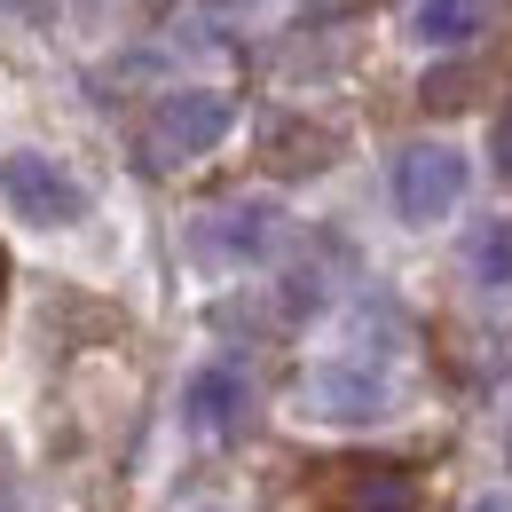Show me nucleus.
I'll return each instance as SVG.
<instances>
[{
    "mask_svg": "<svg viewBox=\"0 0 512 512\" xmlns=\"http://www.w3.org/2000/svg\"><path fill=\"white\" fill-rule=\"evenodd\" d=\"M300 410L323 418V426H371V418L394 410V379L371 355H331V363H316L300 379Z\"/></svg>",
    "mask_w": 512,
    "mask_h": 512,
    "instance_id": "1",
    "label": "nucleus"
},
{
    "mask_svg": "<svg viewBox=\"0 0 512 512\" xmlns=\"http://www.w3.org/2000/svg\"><path fill=\"white\" fill-rule=\"evenodd\" d=\"M229 127H237V103H229L221 87H182V95L158 103L150 150H158V166H190V158H205V150H221Z\"/></svg>",
    "mask_w": 512,
    "mask_h": 512,
    "instance_id": "2",
    "label": "nucleus"
},
{
    "mask_svg": "<svg viewBox=\"0 0 512 512\" xmlns=\"http://www.w3.org/2000/svg\"><path fill=\"white\" fill-rule=\"evenodd\" d=\"M457 197H465V158H457L449 142H410V150L394 158V213H402L410 229L457 213Z\"/></svg>",
    "mask_w": 512,
    "mask_h": 512,
    "instance_id": "3",
    "label": "nucleus"
},
{
    "mask_svg": "<svg viewBox=\"0 0 512 512\" xmlns=\"http://www.w3.org/2000/svg\"><path fill=\"white\" fill-rule=\"evenodd\" d=\"M0 197H8L24 221H40V229H71V221L87 213V190L71 182L48 150H16V158H0Z\"/></svg>",
    "mask_w": 512,
    "mask_h": 512,
    "instance_id": "4",
    "label": "nucleus"
},
{
    "mask_svg": "<svg viewBox=\"0 0 512 512\" xmlns=\"http://www.w3.org/2000/svg\"><path fill=\"white\" fill-rule=\"evenodd\" d=\"M276 205L268 197H237V205H213L205 221H197V253L213 260H260L268 245H276Z\"/></svg>",
    "mask_w": 512,
    "mask_h": 512,
    "instance_id": "5",
    "label": "nucleus"
},
{
    "mask_svg": "<svg viewBox=\"0 0 512 512\" xmlns=\"http://www.w3.org/2000/svg\"><path fill=\"white\" fill-rule=\"evenodd\" d=\"M245 410H253V379H245L237 363H205L190 379V426L205 442H229V434L245 426Z\"/></svg>",
    "mask_w": 512,
    "mask_h": 512,
    "instance_id": "6",
    "label": "nucleus"
},
{
    "mask_svg": "<svg viewBox=\"0 0 512 512\" xmlns=\"http://www.w3.org/2000/svg\"><path fill=\"white\" fill-rule=\"evenodd\" d=\"M465 268H473V284H512V221H481L473 237H465Z\"/></svg>",
    "mask_w": 512,
    "mask_h": 512,
    "instance_id": "7",
    "label": "nucleus"
},
{
    "mask_svg": "<svg viewBox=\"0 0 512 512\" xmlns=\"http://www.w3.org/2000/svg\"><path fill=\"white\" fill-rule=\"evenodd\" d=\"M418 40L426 48H457V40H473V24H481V0H418Z\"/></svg>",
    "mask_w": 512,
    "mask_h": 512,
    "instance_id": "8",
    "label": "nucleus"
},
{
    "mask_svg": "<svg viewBox=\"0 0 512 512\" xmlns=\"http://www.w3.org/2000/svg\"><path fill=\"white\" fill-rule=\"evenodd\" d=\"M347 512H410V473L394 465H363L347 481Z\"/></svg>",
    "mask_w": 512,
    "mask_h": 512,
    "instance_id": "9",
    "label": "nucleus"
},
{
    "mask_svg": "<svg viewBox=\"0 0 512 512\" xmlns=\"http://www.w3.org/2000/svg\"><path fill=\"white\" fill-rule=\"evenodd\" d=\"M489 150H497V174L512 182V111L497 119V127H489Z\"/></svg>",
    "mask_w": 512,
    "mask_h": 512,
    "instance_id": "10",
    "label": "nucleus"
},
{
    "mask_svg": "<svg viewBox=\"0 0 512 512\" xmlns=\"http://www.w3.org/2000/svg\"><path fill=\"white\" fill-rule=\"evenodd\" d=\"M473 512H512V497H481V505H473Z\"/></svg>",
    "mask_w": 512,
    "mask_h": 512,
    "instance_id": "11",
    "label": "nucleus"
},
{
    "mask_svg": "<svg viewBox=\"0 0 512 512\" xmlns=\"http://www.w3.org/2000/svg\"><path fill=\"white\" fill-rule=\"evenodd\" d=\"M0 292H8V253H0Z\"/></svg>",
    "mask_w": 512,
    "mask_h": 512,
    "instance_id": "12",
    "label": "nucleus"
}]
</instances>
